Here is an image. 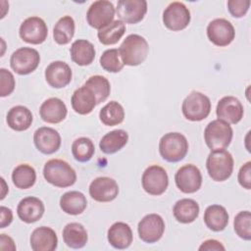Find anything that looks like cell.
Instances as JSON below:
<instances>
[{
    "label": "cell",
    "mask_w": 251,
    "mask_h": 251,
    "mask_svg": "<svg viewBox=\"0 0 251 251\" xmlns=\"http://www.w3.org/2000/svg\"><path fill=\"white\" fill-rule=\"evenodd\" d=\"M43 176L47 182L57 187H69L76 181V173L69 163L61 159H51L43 167Z\"/></svg>",
    "instance_id": "cell-1"
},
{
    "label": "cell",
    "mask_w": 251,
    "mask_h": 251,
    "mask_svg": "<svg viewBox=\"0 0 251 251\" xmlns=\"http://www.w3.org/2000/svg\"><path fill=\"white\" fill-rule=\"evenodd\" d=\"M119 52L125 65L135 67L142 64L147 58L149 45L143 36L133 33L124 39Z\"/></svg>",
    "instance_id": "cell-2"
},
{
    "label": "cell",
    "mask_w": 251,
    "mask_h": 251,
    "mask_svg": "<svg viewBox=\"0 0 251 251\" xmlns=\"http://www.w3.org/2000/svg\"><path fill=\"white\" fill-rule=\"evenodd\" d=\"M188 141L179 132H168L163 135L159 142L161 157L170 163L181 161L187 154Z\"/></svg>",
    "instance_id": "cell-3"
},
{
    "label": "cell",
    "mask_w": 251,
    "mask_h": 251,
    "mask_svg": "<svg viewBox=\"0 0 251 251\" xmlns=\"http://www.w3.org/2000/svg\"><path fill=\"white\" fill-rule=\"evenodd\" d=\"M233 166L232 155L225 149L211 151L206 160L208 175L215 181H225L229 178Z\"/></svg>",
    "instance_id": "cell-4"
},
{
    "label": "cell",
    "mask_w": 251,
    "mask_h": 251,
    "mask_svg": "<svg viewBox=\"0 0 251 251\" xmlns=\"http://www.w3.org/2000/svg\"><path fill=\"white\" fill-rule=\"evenodd\" d=\"M232 136L233 130L229 124L219 119L210 122L204 130V140L211 151L226 149Z\"/></svg>",
    "instance_id": "cell-5"
},
{
    "label": "cell",
    "mask_w": 251,
    "mask_h": 251,
    "mask_svg": "<svg viewBox=\"0 0 251 251\" xmlns=\"http://www.w3.org/2000/svg\"><path fill=\"white\" fill-rule=\"evenodd\" d=\"M181 111L184 118L191 122L205 120L211 112V101L199 91H192L182 101Z\"/></svg>",
    "instance_id": "cell-6"
},
{
    "label": "cell",
    "mask_w": 251,
    "mask_h": 251,
    "mask_svg": "<svg viewBox=\"0 0 251 251\" xmlns=\"http://www.w3.org/2000/svg\"><path fill=\"white\" fill-rule=\"evenodd\" d=\"M40 62L37 50L31 47H21L13 52L10 58L12 70L21 75H29L36 70Z\"/></svg>",
    "instance_id": "cell-7"
},
{
    "label": "cell",
    "mask_w": 251,
    "mask_h": 251,
    "mask_svg": "<svg viewBox=\"0 0 251 251\" xmlns=\"http://www.w3.org/2000/svg\"><path fill=\"white\" fill-rule=\"evenodd\" d=\"M142 188L150 195H162L169 186V176L166 170L158 165L149 166L142 174Z\"/></svg>",
    "instance_id": "cell-8"
},
{
    "label": "cell",
    "mask_w": 251,
    "mask_h": 251,
    "mask_svg": "<svg viewBox=\"0 0 251 251\" xmlns=\"http://www.w3.org/2000/svg\"><path fill=\"white\" fill-rule=\"evenodd\" d=\"M115 7L112 2L107 0H98L93 2L87 10V24L96 29H101L111 24L115 17Z\"/></svg>",
    "instance_id": "cell-9"
},
{
    "label": "cell",
    "mask_w": 251,
    "mask_h": 251,
    "mask_svg": "<svg viewBox=\"0 0 251 251\" xmlns=\"http://www.w3.org/2000/svg\"><path fill=\"white\" fill-rule=\"evenodd\" d=\"M191 20L189 9L181 2H172L163 12L165 26L173 31H179L187 27Z\"/></svg>",
    "instance_id": "cell-10"
},
{
    "label": "cell",
    "mask_w": 251,
    "mask_h": 251,
    "mask_svg": "<svg viewBox=\"0 0 251 251\" xmlns=\"http://www.w3.org/2000/svg\"><path fill=\"white\" fill-rule=\"evenodd\" d=\"M20 37L26 43L37 45L43 43L48 35L46 23L39 17L33 16L25 19L20 25Z\"/></svg>",
    "instance_id": "cell-11"
},
{
    "label": "cell",
    "mask_w": 251,
    "mask_h": 251,
    "mask_svg": "<svg viewBox=\"0 0 251 251\" xmlns=\"http://www.w3.org/2000/svg\"><path fill=\"white\" fill-rule=\"evenodd\" d=\"M175 181L181 192L190 194L200 189L202 185V175L198 167L192 164H186L177 170L175 176Z\"/></svg>",
    "instance_id": "cell-12"
},
{
    "label": "cell",
    "mask_w": 251,
    "mask_h": 251,
    "mask_svg": "<svg viewBox=\"0 0 251 251\" xmlns=\"http://www.w3.org/2000/svg\"><path fill=\"white\" fill-rule=\"evenodd\" d=\"M139 238L146 243L159 241L165 231V222L158 214H148L144 216L137 226Z\"/></svg>",
    "instance_id": "cell-13"
},
{
    "label": "cell",
    "mask_w": 251,
    "mask_h": 251,
    "mask_svg": "<svg viewBox=\"0 0 251 251\" xmlns=\"http://www.w3.org/2000/svg\"><path fill=\"white\" fill-rule=\"evenodd\" d=\"M207 36L216 46L229 45L235 37V29L232 24L223 18L211 21L207 26Z\"/></svg>",
    "instance_id": "cell-14"
},
{
    "label": "cell",
    "mask_w": 251,
    "mask_h": 251,
    "mask_svg": "<svg viewBox=\"0 0 251 251\" xmlns=\"http://www.w3.org/2000/svg\"><path fill=\"white\" fill-rule=\"evenodd\" d=\"M147 12L145 0H120L118 1L116 13L124 24L134 25L141 22Z\"/></svg>",
    "instance_id": "cell-15"
},
{
    "label": "cell",
    "mask_w": 251,
    "mask_h": 251,
    "mask_svg": "<svg viewBox=\"0 0 251 251\" xmlns=\"http://www.w3.org/2000/svg\"><path fill=\"white\" fill-rule=\"evenodd\" d=\"M216 115L219 120L227 124H238L244 115L243 105L234 96H225L217 104Z\"/></svg>",
    "instance_id": "cell-16"
},
{
    "label": "cell",
    "mask_w": 251,
    "mask_h": 251,
    "mask_svg": "<svg viewBox=\"0 0 251 251\" xmlns=\"http://www.w3.org/2000/svg\"><path fill=\"white\" fill-rule=\"evenodd\" d=\"M119 194L117 181L108 176L94 178L89 184V195L97 202H111Z\"/></svg>",
    "instance_id": "cell-17"
},
{
    "label": "cell",
    "mask_w": 251,
    "mask_h": 251,
    "mask_svg": "<svg viewBox=\"0 0 251 251\" xmlns=\"http://www.w3.org/2000/svg\"><path fill=\"white\" fill-rule=\"evenodd\" d=\"M33 142L36 149L45 155L57 152L61 146V135L52 127L41 126L33 134Z\"/></svg>",
    "instance_id": "cell-18"
},
{
    "label": "cell",
    "mask_w": 251,
    "mask_h": 251,
    "mask_svg": "<svg viewBox=\"0 0 251 251\" xmlns=\"http://www.w3.org/2000/svg\"><path fill=\"white\" fill-rule=\"evenodd\" d=\"M45 79L53 88H63L67 86L73 76L71 67L64 61H54L45 69Z\"/></svg>",
    "instance_id": "cell-19"
},
{
    "label": "cell",
    "mask_w": 251,
    "mask_h": 251,
    "mask_svg": "<svg viewBox=\"0 0 251 251\" xmlns=\"http://www.w3.org/2000/svg\"><path fill=\"white\" fill-rule=\"evenodd\" d=\"M45 211L43 202L34 196L25 197L20 201L17 207V214L20 220L26 224H32L39 221Z\"/></svg>",
    "instance_id": "cell-20"
},
{
    "label": "cell",
    "mask_w": 251,
    "mask_h": 251,
    "mask_svg": "<svg viewBox=\"0 0 251 251\" xmlns=\"http://www.w3.org/2000/svg\"><path fill=\"white\" fill-rule=\"evenodd\" d=\"M29 242L33 251H54L58 246V237L54 229L42 226L31 232Z\"/></svg>",
    "instance_id": "cell-21"
},
{
    "label": "cell",
    "mask_w": 251,
    "mask_h": 251,
    "mask_svg": "<svg viewBox=\"0 0 251 251\" xmlns=\"http://www.w3.org/2000/svg\"><path fill=\"white\" fill-rule=\"evenodd\" d=\"M67 114L68 109L65 102L57 97L46 99L39 108L40 118L48 124H59L63 122Z\"/></svg>",
    "instance_id": "cell-22"
},
{
    "label": "cell",
    "mask_w": 251,
    "mask_h": 251,
    "mask_svg": "<svg viewBox=\"0 0 251 251\" xmlns=\"http://www.w3.org/2000/svg\"><path fill=\"white\" fill-rule=\"evenodd\" d=\"M71 104L73 110L79 115H88L90 114L97 104V99L95 94L90 88L84 84L75 89L72 95Z\"/></svg>",
    "instance_id": "cell-23"
},
{
    "label": "cell",
    "mask_w": 251,
    "mask_h": 251,
    "mask_svg": "<svg viewBox=\"0 0 251 251\" xmlns=\"http://www.w3.org/2000/svg\"><path fill=\"white\" fill-rule=\"evenodd\" d=\"M107 239L114 248L126 249L132 243V230L130 226L124 222L114 223L108 229Z\"/></svg>",
    "instance_id": "cell-24"
},
{
    "label": "cell",
    "mask_w": 251,
    "mask_h": 251,
    "mask_svg": "<svg viewBox=\"0 0 251 251\" xmlns=\"http://www.w3.org/2000/svg\"><path fill=\"white\" fill-rule=\"evenodd\" d=\"M6 121L9 127L13 130L24 131L29 128L33 121V117L28 108L23 105H17L8 111Z\"/></svg>",
    "instance_id": "cell-25"
},
{
    "label": "cell",
    "mask_w": 251,
    "mask_h": 251,
    "mask_svg": "<svg viewBox=\"0 0 251 251\" xmlns=\"http://www.w3.org/2000/svg\"><path fill=\"white\" fill-rule=\"evenodd\" d=\"M203 219L209 229L213 231H222L228 225L229 216L224 206L213 204L206 208Z\"/></svg>",
    "instance_id": "cell-26"
},
{
    "label": "cell",
    "mask_w": 251,
    "mask_h": 251,
    "mask_svg": "<svg viewBox=\"0 0 251 251\" xmlns=\"http://www.w3.org/2000/svg\"><path fill=\"white\" fill-rule=\"evenodd\" d=\"M71 58L78 66H88L95 58L94 45L86 39H77L73 42L70 48Z\"/></svg>",
    "instance_id": "cell-27"
},
{
    "label": "cell",
    "mask_w": 251,
    "mask_h": 251,
    "mask_svg": "<svg viewBox=\"0 0 251 251\" xmlns=\"http://www.w3.org/2000/svg\"><path fill=\"white\" fill-rule=\"evenodd\" d=\"M198 203L190 198H182L176 202L173 208L175 219L181 224L193 223L199 216Z\"/></svg>",
    "instance_id": "cell-28"
},
{
    "label": "cell",
    "mask_w": 251,
    "mask_h": 251,
    "mask_svg": "<svg viewBox=\"0 0 251 251\" xmlns=\"http://www.w3.org/2000/svg\"><path fill=\"white\" fill-rule=\"evenodd\" d=\"M62 235L66 245L74 249L84 247L88 240L87 231L85 227L79 223H70L66 225Z\"/></svg>",
    "instance_id": "cell-29"
},
{
    "label": "cell",
    "mask_w": 251,
    "mask_h": 251,
    "mask_svg": "<svg viewBox=\"0 0 251 251\" xmlns=\"http://www.w3.org/2000/svg\"><path fill=\"white\" fill-rule=\"evenodd\" d=\"M60 207L66 214L80 215L87 207V200L80 191L72 190L64 193L60 198Z\"/></svg>",
    "instance_id": "cell-30"
},
{
    "label": "cell",
    "mask_w": 251,
    "mask_h": 251,
    "mask_svg": "<svg viewBox=\"0 0 251 251\" xmlns=\"http://www.w3.org/2000/svg\"><path fill=\"white\" fill-rule=\"evenodd\" d=\"M128 133L124 129H115L106 133L99 142L101 151L105 154H114L126 145Z\"/></svg>",
    "instance_id": "cell-31"
},
{
    "label": "cell",
    "mask_w": 251,
    "mask_h": 251,
    "mask_svg": "<svg viewBox=\"0 0 251 251\" xmlns=\"http://www.w3.org/2000/svg\"><path fill=\"white\" fill-rule=\"evenodd\" d=\"M75 25L71 16H64L58 20L53 28V38L60 45L71 42L75 35Z\"/></svg>",
    "instance_id": "cell-32"
},
{
    "label": "cell",
    "mask_w": 251,
    "mask_h": 251,
    "mask_svg": "<svg viewBox=\"0 0 251 251\" xmlns=\"http://www.w3.org/2000/svg\"><path fill=\"white\" fill-rule=\"evenodd\" d=\"M12 180L14 185L20 189H27L34 185L36 180V173L33 167L28 164L18 165L12 173Z\"/></svg>",
    "instance_id": "cell-33"
},
{
    "label": "cell",
    "mask_w": 251,
    "mask_h": 251,
    "mask_svg": "<svg viewBox=\"0 0 251 251\" xmlns=\"http://www.w3.org/2000/svg\"><path fill=\"white\" fill-rule=\"evenodd\" d=\"M99 119L107 126H118L125 119L124 107L117 101H110L100 110Z\"/></svg>",
    "instance_id": "cell-34"
},
{
    "label": "cell",
    "mask_w": 251,
    "mask_h": 251,
    "mask_svg": "<svg viewBox=\"0 0 251 251\" xmlns=\"http://www.w3.org/2000/svg\"><path fill=\"white\" fill-rule=\"evenodd\" d=\"M126 32V25L120 21H113L111 24L101 28L97 32L99 41L104 45H114L124 36Z\"/></svg>",
    "instance_id": "cell-35"
},
{
    "label": "cell",
    "mask_w": 251,
    "mask_h": 251,
    "mask_svg": "<svg viewBox=\"0 0 251 251\" xmlns=\"http://www.w3.org/2000/svg\"><path fill=\"white\" fill-rule=\"evenodd\" d=\"M94 153V143L88 137H78L72 144V154L77 162H88L93 157Z\"/></svg>",
    "instance_id": "cell-36"
},
{
    "label": "cell",
    "mask_w": 251,
    "mask_h": 251,
    "mask_svg": "<svg viewBox=\"0 0 251 251\" xmlns=\"http://www.w3.org/2000/svg\"><path fill=\"white\" fill-rule=\"evenodd\" d=\"M85 86L90 88L95 94L97 99V104L104 102L111 92V85L109 80L103 75H92L84 83Z\"/></svg>",
    "instance_id": "cell-37"
},
{
    "label": "cell",
    "mask_w": 251,
    "mask_h": 251,
    "mask_svg": "<svg viewBox=\"0 0 251 251\" xmlns=\"http://www.w3.org/2000/svg\"><path fill=\"white\" fill-rule=\"evenodd\" d=\"M99 62L102 69L109 73H119L125 66L122 61L119 49L116 48L105 50L101 55Z\"/></svg>",
    "instance_id": "cell-38"
},
{
    "label": "cell",
    "mask_w": 251,
    "mask_h": 251,
    "mask_svg": "<svg viewBox=\"0 0 251 251\" xmlns=\"http://www.w3.org/2000/svg\"><path fill=\"white\" fill-rule=\"evenodd\" d=\"M233 228L241 239L247 241L251 239V214L249 211H241L234 217Z\"/></svg>",
    "instance_id": "cell-39"
},
{
    "label": "cell",
    "mask_w": 251,
    "mask_h": 251,
    "mask_svg": "<svg viewBox=\"0 0 251 251\" xmlns=\"http://www.w3.org/2000/svg\"><path fill=\"white\" fill-rule=\"evenodd\" d=\"M16 81L13 74L4 69H0V96L6 97L9 96L15 89Z\"/></svg>",
    "instance_id": "cell-40"
},
{
    "label": "cell",
    "mask_w": 251,
    "mask_h": 251,
    "mask_svg": "<svg viewBox=\"0 0 251 251\" xmlns=\"http://www.w3.org/2000/svg\"><path fill=\"white\" fill-rule=\"evenodd\" d=\"M250 3L249 0H229L227 1V9L232 17L242 18L248 12Z\"/></svg>",
    "instance_id": "cell-41"
},
{
    "label": "cell",
    "mask_w": 251,
    "mask_h": 251,
    "mask_svg": "<svg viewBox=\"0 0 251 251\" xmlns=\"http://www.w3.org/2000/svg\"><path fill=\"white\" fill-rule=\"evenodd\" d=\"M237 179L239 184L249 190L251 189V162L248 161L245 164H243L238 172Z\"/></svg>",
    "instance_id": "cell-42"
},
{
    "label": "cell",
    "mask_w": 251,
    "mask_h": 251,
    "mask_svg": "<svg viewBox=\"0 0 251 251\" xmlns=\"http://www.w3.org/2000/svg\"><path fill=\"white\" fill-rule=\"evenodd\" d=\"M198 250L200 251H225L226 248L222 242L216 239H207L201 243Z\"/></svg>",
    "instance_id": "cell-43"
},
{
    "label": "cell",
    "mask_w": 251,
    "mask_h": 251,
    "mask_svg": "<svg viewBox=\"0 0 251 251\" xmlns=\"http://www.w3.org/2000/svg\"><path fill=\"white\" fill-rule=\"evenodd\" d=\"M13 221V213L11 209L1 206L0 207V228H4L11 225Z\"/></svg>",
    "instance_id": "cell-44"
},
{
    "label": "cell",
    "mask_w": 251,
    "mask_h": 251,
    "mask_svg": "<svg viewBox=\"0 0 251 251\" xmlns=\"http://www.w3.org/2000/svg\"><path fill=\"white\" fill-rule=\"evenodd\" d=\"M0 249L1 250H11L14 251L17 249L16 244L12 237L5 233L0 234Z\"/></svg>",
    "instance_id": "cell-45"
},
{
    "label": "cell",
    "mask_w": 251,
    "mask_h": 251,
    "mask_svg": "<svg viewBox=\"0 0 251 251\" xmlns=\"http://www.w3.org/2000/svg\"><path fill=\"white\" fill-rule=\"evenodd\" d=\"M1 185H2V192H1V197H0V199L3 200V199L5 198L6 193L9 191L8 186H6V182H5V179H4L3 177H1Z\"/></svg>",
    "instance_id": "cell-46"
}]
</instances>
